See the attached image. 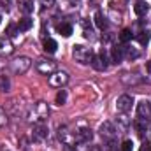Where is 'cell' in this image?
Here are the masks:
<instances>
[{
    "label": "cell",
    "instance_id": "cell-14",
    "mask_svg": "<svg viewBox=\"0 0 151 151\" xmlns=\"http://www.w3.org/2000/svg\"><path fill=\"white\" fill-rule=\"evenodd\" d=\"M134 12H135L137 16H146V14L150 12V4L144 2V0L135 2V5H134Z\"/></svg>",
    "mask_w": 151,
    "mask_h": 151
},
{
    "label": "cell",
    "instance_id": "cell-8",
    "mask_svg": "<svg viewBox=\"0 0 151 151\" xmlns=\"http://www.w3.org/2000/svg\"><path fill=\"white\" fill-rule=\"evenodd\" d=\"M99 132H100V135H102L104 139H107V141L114 139V137H116V134H118V130H116L114 123H111V121H104V123L100 125Z\"/></svg>",
    "mask_w": 151,
    "mask_h": 151
},
{
    "label": "cell",
    "instance_id": "cell-19",
    "mask_svg": "<svg viewBox=\"0 0 151 151\" xmlns=\"http://www.w3.org/2000/svg\"><path fill=\"white\" fill-rule=\"evenodd\" d=\"M32 25H34V21H32L30 18H23V19H19V23H18V30H19V32H27V30L32 28Z\"/></svg>",
    "mask_w": 151,
    "mask_h": 151
},
{
    "label": "cell",
    "instance_id": "cell-16",
    "mask_svg": "<svg viewBox=\"0 0 151 151\" xmlns=\"http://www.w3.org/2000/svg\"><path fill=\"white\" fill-rule=\"evenodd\" d=\"M95 25H97L100 30L107 28V18H106L100 11H97V12H95Z\"/></svg>",
    "mask_w": 151,
    "mask_h": 151
},
{
    "label": "cell",
    "instance_id": "cell-13",
    "mask_svg": "<svg viewBox=\"0 0 151 151\" xmlns=\"http://www.w3.org/2000/svg\"><path fill=\"white\" fill-rule=\"evenodd\" d=\"M47 137V127L44 123L34 125V141H44Z\"/></svg>",
    "mask_w": 151,
    "mask_h": 151
},
{
    "label": "cell",
    "instance_id": "cell-4",
    "mask_svg": "<svg viewBox=\"0 0 151 151\" xmlns=\"http://www.w3.org/2000/svg\"><path fill=\"white\" fill-rule=\"evenodd\" d=\"M35 69L42 76H51L53 72H56V62L55 60H46V58H39L35 62Z\"/></svg>",
    "mask_w": 151,
    "mask_h": 151
},
{
    "label": "cell",
    "instance_id": "cell-10",
    "mask_svg": "<svg viewBox=\"0 0 151 151\" xmlns=\"http://www.w3.org/2000/svg\"><path fill=\"white\" fill-rule=\"evenodd\" d=\"M107 62H109V58H107L106 51H102L99 56H93L91 65H93V69H97V70H106V69H107Z\"/></svg>",
    "mask_w": 151,
    "mask_h": 151
},
{
    "label": "cell",
    "instance_id": "cell-23",
    "mask_svg": "<svg viewBox=\"0 0 151 151\" xmlns=\"http://www.w3.org/2000/svg\"><path fill=\"white\" fill-rule=\"evenodd\" d=\"M119 40H121V42H128V40H132V30H123V32L119 34Z\"/></svg>",
    "mask_w": 151,
    "mask_h": 151
},
{
    "label": "cell",
    "instance_id": "cell-17",
    "mask_svg": "<svg viewBox=\"0 0 151 151\" xmlns=\"http://www.w3.org/2000/svg\"><path fill=\"white\" fill-rule=\"evenodd\" d=\"M56 30H58V34H60V35H63V37L72 35V27H70L69 23H60V25L56 27Z\"/></svg>",
    "mask_w": 151,
    "mask_h": 151
},
{
    "label": "cell",
    "instance_id": "cell-27",
    "mask_svg": "<svg viewBox=\"0 0 151 151\" xmlns=\"http://www.w3.org/2000/svg\"><path fill=\"white\" fill-rule=\"evenodd\" d=\"M11 5H12V0H0V7L4 11H11Z\"/></svg>",
    "mask_w": 151,
    "mask_h": 151
},
{
    "label": "cell",
    "instance_id": "cell-6",
    "mask_svg": "<svg viewBox=\"0 0 151 151\" xmlns=\"http://www.w3.org/2000/svg\"><path fill=\"white\" fill-rule=\"evenodd\" d=\"M67 83H69V74L63 72V70H56V72H53L49 76V84L55 86V88H62Z\"/></svg>",
    "mask_w": 151,
    "mask_h": 151
},
{
    "label": "cell",
    "instance_id": "cell-3",
    "mask_svg": "<svg viewBox=\"0 0 151 151\" xmlns=\"http://www.w3.org/2000/svg\"><path fill=\"white\" fill-rule=\"evenodd\" d=\"M72 55H74L76 62H79V63H91V60H93L91 49L90 47H84V46H74Z\"/></svg>",
    "mask_w": 151,
    "mask_h": 151
},
{
    "label": "cell",
    "instance_id": "cell-2",
    "mask_svg": "<svg viewBox=\"0 0 151 151\" xmlns=\"http://www.w3.org/2000/svg\"><path fill=\"white\" fill-rule=\"evenodd\" d=\"M47 116H49V107L46 102H37L34 106V109L30 111V119H34V121L42 123L44 119H47Z\"/></svg>",
    "mask_w": 151,
    "mask_h": 151
},
{
    "label": "cell",
    "instance_id": "cell-9",
    "mask_svg": "<svg viewBox=\"0 0 151 151\" xmlns=\"http://www.w3.org/2000/svg\"><path fill=\"white\" fill-rule=\"evenodd\" d=\"M137 116H139V119L150 121V118H151V100H141V102H139V106H137Z\"/></svg>",
    "mask_w": 151,
    "mask_h": 151
},
{
    "label": "cell",
    "instance_id": "cell-12",
    "mask_svg": "<svg viewBox=\"0 0 151 151\" xmlns=\"http://www.w3.org/2000/svg\"><path fill=\"white\" fill-rule=\"evenodd\" d=\"M130 127H132V121H130L127 116H118V118H116V130H118L119 134L128 132Z\"/></svg>",
    "mask_w": 151,
    "mask_h": 151
},
{
    "label": "cell",
    "instance_id": "cell-26",
    "mask_svg": "<svg viewBox=\"0 0 151 151\" xmlns=\"http://www.w3.org/2000/svg\"><path fill=\"white\" fill-rule=\"evenodd\" d=\"M16 32H19V30H18V25H9V28H7V37H14Z\"/></svg>",
    "mask_w": 151,
    "mask_h": 151
},
{
    "label": "cell",
    "instance_id": "cell-21",
    "mask_svg": "<svg viewBox=\"0 0 151 151\" xmlns=\"http://www.w3.org/2000/svg\"><path fill=\"white\" fill-rule=\"evenodd\" d=\"M151 39V34L148 32V30H144V32H141L139 35H137V40H139V44H142V46H146L148 42H150Z\"/></svg>",
    "mask_w": 151,
    "mask_h": 151
},
{
    "label": "cell",
    "instance_id": "cell-11",
    "mask_svg": "<svg viewBox=\"0 0 151 151\" xmlns=\"http://www.w3.org/2000/svg\"><path fill=\"white\" fill-rule=\"evenodd\" d=\"M76 139H77V142H90L91 139H93V134H91V130L88 128V127H81V128H76Z\"/></svg>",
    "mask_w": 151,
    "mask_h": 151
},
{
    "label": "cell",
    "instance_id": "cell-29",
    "mask_svg": "<svg viewBox=\"0 0 151 151\" xmlns=\"http://www.w3.org/2000/svg\"><path fill=\"white\" fill-rule=\"evenodd\" d=\"M40 2H42L44 7H53L55 5V0H40Z\"/></svg>",
    "mask_w": 151,
    "mask_h": 151
},
{
    "label": "cell",
    "instance_id": "cell-18",
    "mask_svg": "<svg viewBox=\"0 0 151 151\" xmlns=\"http://www.w3.org/2000/svg\"><path fill=\"white\" fill-rule=\"evenodd\" d=\"M56 47H58L56 40H53V39H46V40H44V51H46V53L53 55V53H56Z\"/></svg>",
    "mask_w": 151,
    "mask_h": 151
},
{
    "label": "cell",
    "instance_id": "cell-24",
    "mask_svg": "<svg viewBox=\"0 0 151 151\" xmlns=\"http://www.w3.org/2000/svg\"><path fill=\"white\" fill-rule=\"evenodd\" d=\"M125 56H127V58H137V56H139V53H137L135 49H132V47L125 46Z\"/></svg>",
    "mask_w": 151,
    "mask_h": 151
},
{
    "label": "cell",
    "instance_id": "cell-15",
    "mask_svg": "<svg viewBox=\"0 0 151 151\" xmlns=\"http://www.w3.org/2000/svg\"><path fill=\"white\" fill-rule=\"evenodd\" d=\"M123 58H125V46H116V47H113L111 62H113V63H119Z\"/></svg>",
    "mask_w": 151,
    "mask_h": 151
},
{
    "label": "cell",
    "instance_id": "cell-34",
    "mask_svg": "<svg viewBox=\"0 0 151 151\" xmlns=\"http://www.w3.org/2000/svg\"><path fill=\"white\" fill-rule=\"evenodd\" d=\"M146 69H148V72L151 74V62H148V63H146Z\"/></svg>",
    "mask_w": 151,
    "mask_h": 151
},
{
    "label": "cell",
    "instance_id": "cell-25",
    "mask_svg": "<svg viewBox=\"0 0 151 151\" xmlns=\"http://www.w3.org/2000/svg\"><path fill=\"white\" fill-rule=\"evenodd\" d=\"M21 5H23L21 9H23L25 12H32V11H34V2H32V0H25Z\"/></svg>",
    "mask_w": 151,
    "mask_h": 151
},
{
    "label": "cell",
    "instance_id": "cell-35",
    "mask_svg": "<svg viewBox=\"0 0 151 151\" xmlns=\"http://www.w3.org/2000/svg\"><path fill=\"white\" fill-rule=\"evenodd\" d=\"M0 21H2V16H0Z\"/></svg>",
    "mask_w": 151,
    "mask_h": 151
},
{
    "label": "cell",
    "instance_id": "cell-32",
    "mask_svg": "<svg viewBox=\"0 0 151 151\" xmlns=\"http://www.w3.org/2000/svg\"><path fill=\"white\" fill-rule=\"evenodd\" d=\"M90 151H102L100 146H90Z\"/></svg>",
    "mask_w": 151,
    "mask_h": 151
},
{
    "label": "cell",
    "instance_id": "cell-30",
    "mask_svg": "<svg viewBox=\"0 0 151 151\" xmlns=\"http://www.w3.org/2000/svg\"><path fill=\"white\" fill-rule=\"evenodd\" d=\"M5 121H7V118H5V114H4V111L0 109V127H2V125H4Z\"/></svg>",
    "mask_w": 151,
    "mask_h": 151
},
{
    "label": "cell",
    "instance_id": "cell-5",
    "mask_svg": "<svg viewBox=\"0 0 151 151\" xmlns=\"http://www.w3.org/2000/svg\"><path fill=\"white\" fill-rule=\"evenodd\" d=\"M58 139L67 144V146H76L77 144V139H76V132H72L69 127H60L58 128Z\"/></svg>",
    "mask_w": 151,
    "mask_h": 151
},
{
    "label": "cell",
    "instance_id": "cell-1",
    "mask_svg": "<svg viewBox=\"0 0 151 151\" xmlns=\"http://www.w3.org/2000/svg\"><path fill=\"white\" fill-rule=\"evenodd\" d=\"M30 67H32V60H30L28 56H18V58H14V60L11 62V70L16 76L25 74Z\"/></svg>",
    "mask_w": 151,
    "mask_h": 151
},
{
    "label": "cell",
    "instance_id": "cell-7",
    "mask_svg": "<svg viewBox=\"0 0 151 151\" xmlns=\"http://www.w3.org/2000/svg\"><path fill=\"white\" fill-rule=\"evenodd\" d=\"M132 106H134V97L132 95H121L116 100V109L119 113H128L132 109Z\"/></svg>",
    "mask_w": 151,
    "mask_h": 151
},
{
    "label": "cell",
    "instance_id": "cell-31",
    "mask_svg": "<svg viewBox=\"0 0 151 151\" xmlns=\"http://www.w3.org/2000/svg\"><path fill=\"white\" fill-rule=\"evenodd\" d=\"M63 151H76V146H67V144H63Z\"/></svg>",
    "mask_w": 151,
    "mask_h": 151
},
{
    "label": "cell",
    "instance_id": "cell-28",
    "mask_svg": "<svg viewBox=\"0 0 151 151\" xmlns=\"http://www.w3.org/2000/svg\"><path fill=\"white\" fill-rule=\"evenodd\" d=\"M132 148H134V142L132 141H125L121 144V151H132Z\"/></svg>",
    "mask_w": 151,
    "mask_h": 151
},
{
    "label": "cell",
    "instance_id": "cell-36",
    "mask_svg": "<svg viewBox=\"0 0 151 151\" xmlns=\"http://www.w3.org/2000/svg\"><path fill=\"white\" fill-rule=\"evenodd\" d=\"M150 148H151V144H150Z\"/></svg>",
    "mask_w": 151,
    "mask_h": 151
},
{
    "label": "cell",
    "instance_id": "cell-20",
    "mask_svg": "<svg viewBox=\"0 0 151 151\" xmlns=\"http://www.w3.org/2000/svg\"><path fill=\"white\" fill-rule=\"evenodd\" d=\"M0 91H4V93L11 91V81L5 74H0Z\"/></svg>",
    "mask_w": 151,
    "mask_h": 151
},
{
    "label": "cell",
    "instance_id": "cell-22",
    "mask_svg": "<svg viewBox=\"0 0 151 151\" xmlns=\"http://www.w3.org/2000/svg\"><path fill=\"white\" fill-rule=\"evenodd\" d=\"M65 102H67V91L65 90H60L58 95H56V104L58 106H63Z\"/></svg>",
    "mask_w": 151,
    "mask_h": 151
},
{
    "label": "cell",
    "instance_id": "cell-33",
    "mask_svg": "<svg viewBox=\"0 0 151 151\" xmlns=\"http://www.w3.org/2000/svg\"><path fill=\"white\" fill-rule=\"evenodd\" d=\"M141 151H151L150 144H144V146H142V148H141Z\"/></svg>",
    "mask_w": 151,
    "mask_h": 151
}]
</instances>
